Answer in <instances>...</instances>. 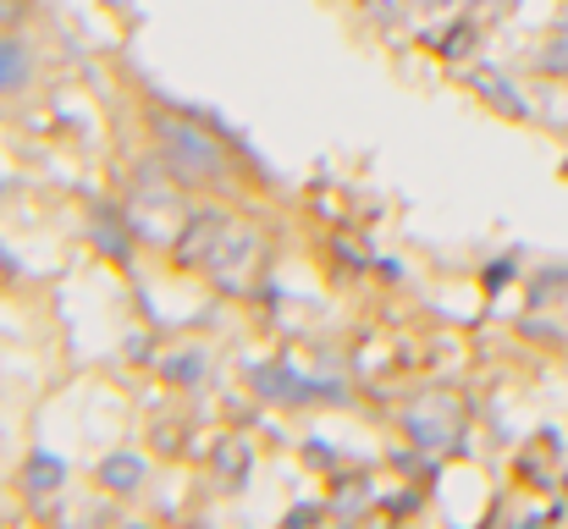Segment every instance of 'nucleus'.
I'll list each match as a JSON object with an SVG mask.
<instances>
[{"label":"nucleus","mask_w":568,"mask_h":529,"mask_svg":"<svg viewBox=\"0 0 568 529\" xmlns=\"http://www.w3.org/2000/svg\"><path fill=\"white\" fill-rule=\"evenodd\" d=\"M17 78H22V50L11 39H0V89H11Z\"/></svg>","instance_id":"f257e3e1"}]
</instances>
